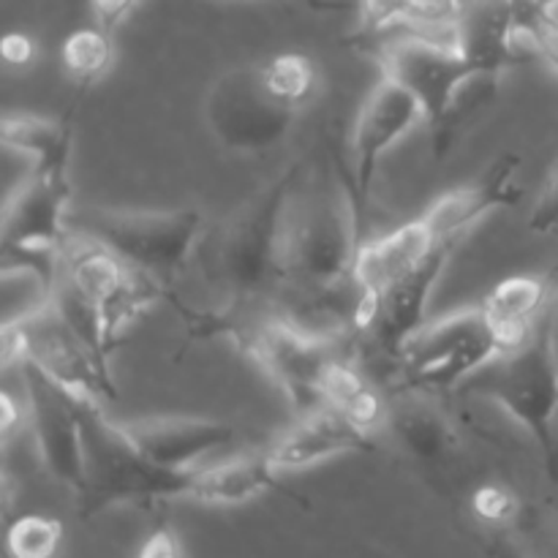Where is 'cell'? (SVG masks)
<instances>
[{"label":"cell","mask_w":558,"mask_h":558,"mask_svg":"<svg viewBox=\"0 0 558 558\" xmlns=\"http://www.w3.org/2000/svg\"><path fill=\"white\" fill-rule=\"evenodd\" d=\"M300 167L292 163L256 191L218 227L205 245V276L227 300L221 311L191 316L196 336H232L243 341L262 322L276 319L283 287V223L298 191Z\"/></svg>","instance_id":"1"},{"label":"cell","mask_w":558,"mask_h":558,"mask_svg":"<svg viewBox=\"0 0 558 558\" xmlns=\"http://www.w3.org/2000/svg\"><path fill=\"white\" fill-rule=\"evenodd\" d=\"M360 234L363 218L352 191L347 194L325 183L305 191L303 199L292 196L283 223V287L278 303L360 287Z\"/></svg>","instance_id":"2"},{"label":"cell","mask_w":558,"mask_h":558,"mask_svg":"<svg viewBox=\"0 0 558 558\" xmlns=\"http://www.w3.org/2000/svg\"><path fill=\"white\" fill-rule=\"evenodd\" d=\"M554 303L521 343L490 360L461 387L469 396L494 401L521 428H526L543 452L550 480H558V354L554 341Z\"/></svg>","instance_id":"3"},{"label":"cell","mask_w":558,"mask_h":558,"mask_svg":"<svg viewBox=\"0 0 558 558\" xmlns=\"http://www.w3.org/2000/svg\"><path fill=\"white\" fill-rule=\"evenodd\" d=\"M82 439H85V488L80 494L82 515H96L107 507L140 501L189 499L194 469H163L147 461L120 423L107 420L101 403L80 401Z\"/></svg>","instance_id":"4"},{"label":"cell","mask_w":558,"mask_h":558,"mask_svg":"<svg viewBox=\"0 0 558 558\" xmlns=\"http://www.w3.org/2000/svg\"><path fill=\"white\" fill-rule=\"evenodd\" d=\"M69 229L96 240L134 270L158 283H172L194 254L205 218L194 207L183 210H118L82 207L69 213Z\"/></svg>","instance_id":"5"},{"label":"cell","mask_w":558,"mask_h":558,"mask_svg":"<svg viewBox=\"0 0 558 558\" xmlns=\"http://www.w3.org/2000/svg\"><path fill=\"white\" fill-rule=\"evenodd\" d=\"M507 349V338L494 325L488 311L477 305L425 322L401 349L396 365L409 387L452 390Z\"/></svg>","instance_id":"6"},{"label":"cell","mask_w":558,"mask_h":558,"mask_svg":"<svg viewBox=\"0 0 558 558\" xmlns=\"http://www.w3.org/2000/svg\"><path fill=\"white\" fill-rule=\"evenodd\" d=\"M60 259H63L60 281L69 283L90 305L109 354L125 327L167 294L163 283H158L156 278L134 270L101 243L71 232V229L63 251H60Z\"/></svg>","instance_id":"7"},{"label":"cell","mask_w":558,"mask_h":558,"mask_svg":"<svg viewBox=\"0 0 558 558\" xmlns=\"http://www.w3.org/2000/svg\"><path fill=\"white\" fill-rule=\"evenodd\" d=\"M3 363H33L82 401L101 403L104 398H114L109 371L98 363L52 300L27 311L20 319H5Z\"/></svg>","instance_id":"8"},{"label":"cell","mask_w":558,"mask_h":558,"mask_svg":"<svg viewBox=\"0 0 558 558\" xmlns=\"http://www.w3.org/2000/svg\"><path fill=\"white\" fill-rule=\"evenodd\" d=\"M300 109L270 93L262 65H238L210 85L205 120L218 142L240 156L272 150L292 129Z\"/></svg>","instance_id":"9"},{"label":"cell","mask_w":558,"mask_h":558,"mask_svg":"<svg viewBox=\"0 0 558 558\" xmlns=\"http://www.w3.org/2000/svg\"><path fill=\"white\" fill-rule=\"evenodd\" d=\"M398 33V36L385 38L379 47V63L381 71H385V80H392L417 98V104L423 107L425 125H428V136L436 134L445 123L450 107L456 104L458 93L474 76L490 74H485L477 63H472L456 47L412 36V33Z\"/></svg>","instance_id":"10"},{"label":"cell","mask_w":558,"mask_h":558,"mask_svg":"<svg viewBox=\"0 0 558 558\" xmlns=\"http://www.w3.org/2000/svg\"><path fill=\"white\" fill-rule=\"evenodd\" d=\"M243 352L281 387L298 417L327 409L325 376L336 360V343L319 341L283 319H267L240 341Z\"/></svg>","instance_id":"11"},{"label":"cell","mask_w":558,"mask_h":558,"mask_svg":"<svg viewBox=\"0 0 558 558\" xmlns=\"http://www.w3.org/2000/svg\"><path fill=\"white\" fill-rule=\"evenodd\" d=\"M27 398V423L36 439L38 458L54 483L76 496L85 488V439H82L80 401L74 392L49 379L33 363H20Z\"/></svg>","instance_id":"12"},{"label":"cell","mask_w":558,"mask_h":558,"mask_svg":"<svg viewBox=\"0 0 558 558\" xmlns=\"http://www.w3.org/2000/svg\"><path fill=\"white\" fill-rule=\"evenodd\" d=\"M458 245L461 243H456V240L441 243L414 270L403 272L401 278L381 287L379 292L368 294V308H365V322L360 336L368 338V343L381 357L396 363L401 349L409 343V338L425 325L430 294H434L436 283H439L441 272H445L447 262L452 259Z\"/></svg>","instance_id":"13"},{"label":"cell","mask_w":558,"mask_h":558,"mask_svg":"<svg viewBox=\"0 0 558 558\" xmlns=\"http://www.w3.org/2000/svg\"><path fill=\"white\" fill-rule=\"evenodd\" d=\"M417 123H425L423 107L417 98L392 80H381L365 98L360 109L357 125H354V180L352 194L357 205L360 218L365 221V205L371 196V183H374L376 167L387 156L392 145L403 140Z\"/></svg>","instance_id":"14"},{"label":"cell","mask_w":558,"mask_h":558,"mask_svg":"<svg viewBox=\"0 0 558 558\" xmlns=\"http://www.w3.org/2000/svg\"><path fill=\"white\" fill-rule=\"evenodd\" d=\"M69 174H33L3 210V248H63L69 238Z\"/></svg>","instance_id":"15"},{"label":"cell","mask_w":558,"mask_h":558,"mask_svg":"<svg viewBox=\"0 0 558 558\" xmlns=\"http://www.w3.org/2000/svg\"><path fill=\"white\" fill-rule=\"evenodd\" d=\"M518 167H521V156L505 153L477 180L439 196L423 213L425 223L436 234V240L439 243H450V240L461 243L480 218H485L494 210H505V207L515 205L521 199V191L515 185Z\"/></svg>","instance_id":"16"},{"label":"cell","mask_w":558,"mask_h":558,"mask_svg":"<svg viewBox=\"0 0 558 558\" xmlns=\"http://www.w3.org/2000/svg\"><path fill=\"white\" fill-rule=\"evenodd\" d=\"M131 445L163 469H194L207 452L223 450L234 441L238 430L223 420L205 417H145L120 423Z\"/></svg>","instance_id":"17"},{"label":"cell","mask_w":558,"mask_h":558,"mask_svg":"<svg viewBox=\"0 0 558 558\" xmlns=\"http://www.w3.org/2000/svg\"><path fill=\"white\" fill-rule=\"evenodd\" d=\"M371 436L360 430L349 417L336 409L300 417L292 430L281 436L272 447H267V458L278 472H300V469L316 466L330 458L349 456V452L371 450Z\"/></svg>","instance_id":"18"},{"label":"cell","mask_w":558,"mask_h":558,"mask_svg":"<svg viewBox=\"0 0 558 558\" xmlns=\"http://www.w3.org/2000/svg\"><path fill=\"white\" fill-rule=\"evenodd\" d=\"M515 0H466L458 25V52L477 63L485 74L499 76L521 63Z\"/></svg>","instance_id":"19"},{"label":"cell","mask_w":558,"mask_h":558,"mask_svg":"<svg viewBox=\"0 0 558 558\" xmlns=\"http://www.w3.org/2000/svg\"><path fill=\"white\" fill-rule=\"evenodd\" d=\"M439 240L430 232V227L425 223V218H414V221L403 223L396 232L385 234L379 240H371V243L360 245L357 254V278L365 287V292L374 294L381 287L392 283L396 278H401L403 272L414 270L420 262L428 259L436 248H439Z\"/></svg>","instance_id":"20"},{"label":"cell","mask_w":558,"mask_h":558,"mask_svg":"<svg viewBox=\"0 0 558 558\" xmlns=\"http://www.w3.org/2000/svg\"><path fill=\"white\" fill-rule=\"evenodd\" d=\"M278 469L265 452L232 458L213 469H194V490L191 501L210 507H238L256 496L267 494L278 485Z\"/></svg>","instance_id":"21"},{"label":"cell","mask_w":558,"mask_h":558,"mask_svg":"<svg viewBox=\"0 0 558 558\" xmlns=\"http://www.w3.org/2000/svg\"><path fill=\"white\" fill-rule=\"evenodd\" d=\"M0 140L9 150L25 153L33 158V174H49V178H63L69 174L71 142L74 129L71 120H52L41 114H5L0 125Z\"/></svg>","instance_id":"22"},{"label":"cell","mask_w":558,"mask_h":558,"mask_svg":"<svg viewBox=\"0 0 558 558\" xmlns=\"http://www.w3.org/2000/svg\"><path fill=\"white\" fill-rule=\"evenodd\" d=\"M556 289L550 278L543 276H512L501 281L494 292L485 298L483 308L499 327L501 336L510 347L521 343L534 327L548 314L550 303L556 300Z\"/></svg>","instance_id":"23"},{"label":"cell","mask_w":558,"mask_h":558,"mask_svg":"<svg viewBox=\"0 0 558 558\" xmlns=\"http://www.w3.org/2000/svg\"><path fill=\"white\" fill-rule=\"evenodd\" d=\"M390 428L403 450L425 463H441L458 450V430L450 420L423 398H407L390 409Z\"/></svg>","instance_id":"24"},{"label":"cell","mask_w":558,"mask_h":558,"mask_svg":"<svg viewBox=\"0 0 558 558\" xmlns=\"http://www.w3.org/2000/svg\"><path fill=\"white\" fill-rule=\"evenodd\" d=\"M325 401L327 407L352 420L368 436L390 420V409L381 401L379 392L374 390V385L365 379L363 371L341 357L332 360L330 368H327Z\"/></svg>","instance_id":"25"},{"label":"cell","mask_w":558,"mask_h":558,"mask_svg":"<svg viewBox=\"0 0 558 558\" xmlns=\"http://www.w3.org/2000/svg\"><path fill=\"white\" fill-rule=\"evenodd\" d=\"M60 60L71 80L80 82L82 87H90L93 82L107 74L109 63H112L109 33H104L101 27H80L63 41Z\"/></svg>","instance_id":"26"},{"label":"cell","mask_w":558,"mask_h":558,"mask_svg":"<svg viewBox=\"0 0 558 558\" xmlns=\"http://www.w3.org/2000/svg\"><path fill=\"white\" fill-rule=\"evenodd\" d=\"M265 82L276 98H281L289 107L300 109L311 101L316 90V65L308 54L300 52H281L262 65Z\"/></svg>","instance_id":"27"},{"label":"cell","mask_w":558,"mask_h":558,"mask_svg":"<svg viewBox=\"0 0 558 558\" xmlns=\"http://www.w3.org/2000/svg\"><path fill=\"white\" fill-rule=\"evenodd\" d=\"M63 526L47 515H25L11 523L5 548L11 558H54L58 556Z\"/></svg>","instance_id":"28"},{"label":"cell","mask_w":558,"mask_h":558,"mask_svg":"<svg viewBox=\"0 0 558 558\" xmlns=\"http://www.w3.org/2000/svg\"><path fill=\"white\" fill-rule=\"evenodd\" d=\"M518 36L526 38L539 58L558 74V14L554 9H543L534 0H515Z\"/></svg>","instance_id":"29"},{"label":"cell","mask_w":558,"mask_h":558,"mask_svg":"<svg viewBox=\"0 0 558 558\" xmlns=\"http://www.w3.org/2000/svg\"><path fill=\"white\" fill-rule=\"evenodd\" d=\"M472 510L480 521L490 523V526H505L518 515L521 505H518V496L505 485H483L474 490Z\"/></svg>","instance_id":"30"},{"label":"cell","mask_w":558,"mask_h":558,"mask_svg":"<svg viewBox=\"0 0 558 558\" xmlns=\"http://www.w3.org/2000/svg\"><path fill=\"white\" fill-rule=\"evenodd\" d=\"M407 0H363L360 5V25L357 38L360 41H371V38L385 36L396 22L401 20V11Z\"/></svg>","instance_id":"31"},{"label":"cell","mask_w":558,"mask_h":558,"mask_svg":"<svg viewBox=\"0 0 558 558\" xmlns=\"http://www.w3.org/2000/svg\"><path fill=\"white\" fill-rule=\"evenodd\" d=\"M529 229L534 234H550L558 232V161L550 169L548 180L543 185L537 205H534L532 216H529Z\"/></svg>","instance_id":"32"},{"label":"cell","mask_w":558,"mask_h":558,"mask_svg":"<svg viewBox=\"0 0 558 558\" xmlns=\"http://www.w3.org/2000/svg\"><path fill=\"white\" fill-rule=\"evenodd\" d=\"M140 0H90V11H93V22L96 27H101L104 33L112 36L120 25L131 16V11L136 9Z\"/></svg>","instance_id":"33"},{"label":"cell","mask_w":558,"mask_h":558,"mask_svg":"<svg viewBox=\"0 0 558 558\" xmlns=\"http://www.w3.org/2000/svg\"><path fill=\"white\" fill-rule=\"evenodd\" d=\"M0 54H3V63L11 65V69H27L36 60V44L27 33L11 31L0 41Z\"/></svg>","instance_id":"34"},{"label":"cell","mask_w":558,"mask_h":558,"mask_svg":"<svg viewBox=\"0 0 558 558\" xmlns=\"http://www.w3.org/2000/svg\"><path fill=\"white\" fill-rule=\"evenodd\" d=\"M140 558H185V556L183 550H180L178 537H174L172 532H167V529H161V532H156L145 545H142Z\"/></svg>","instance_id":"35"},{"label":"cell","mask_w":558,"mask_h":558,"mask_svg":"<svg viewBox=\"0 0 558 558\" xmlns=\"http://www.w3.org/2000/svg\"><path fill=\"white\" fill-rule=\"evenodd\" d=\"M20 425H22L20 403L11 398V392H3V396H0V428H3V439H11Z\"/></svg>","instance_id":"36"},{"label":"cell","mask_w":558,"mask_h":558,"mask_svg":"<svg viewBox=\"0 0 558 558\" xmlns=\"http://www.w3.org/2000/svg\"><path fill=\"white\" fill-rule=\"evenodd\" d=\"M554 341H556V354H558V294L554 303Z\"/></svg>","instance_id":"37"},{"label":"cell","mask_w":558,"mask_h":558,"mask_svg":"<svg viewBox=\"0 0 558 558\" xmlns=\"http://www.w3.org/2000/svg\"><path fill=\"white\" fill-rule=\"evenodd\" d=\"M537 5H543V9H558V0H534Z\"/></svg>","instance_id":"38"}]
</instances>
